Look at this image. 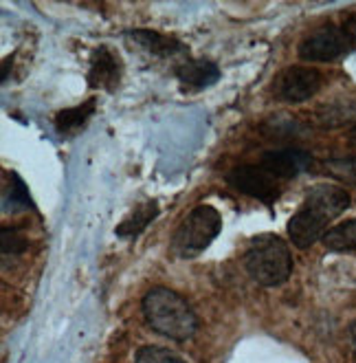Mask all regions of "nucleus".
Listing matches in <instances>:
<instances>
[{
  "label": "nucleus",
  "instance_id": "1",
  "mask_svg": "<svg viewBox=\"0 0 356 363\" xmlns=\"http://www.w3.org/2000/svg\"><path fill=\"white\" fill-rule=\"evenodd\" d=\"M350 207V194L332 183L312 185L306 191V201L299 211L288 223V236L292 245L299 249H308L317 240H323L328 225L339 218Z\"/></svg>",
  "mask_w": 356,
  "mask_h": 363
},
{
  "label": "nucleus",
  "instance_id": "2",
  "mask_svg": "<svg viewBox=\"0 0 356 363\" xmlns=\"http://www.w3.org/2000/svg\"><path fill=\"white\" fill-rule=\"evenodd\" d=\"M145 322L163 337L185 341L198 330V319L183 297L170 289L156 286L143 297Z\"/></svg>",
  "mask_w": 356,
  "mask_h": 363
},
{
  "label": "nucleus",
  "instance_id": "3",
  "mask_svg": "<svg viewBox=\"0 0 356 363\" xmlns=\"http://www.w3.org/2000/svg\"><path fill=\"white\" fill-rule=\"evenodd\" d=\"M244 267L258 284L277 286L288 280L292 271V255L277 236H260L248 247Z\"/></svg>",
  "mask_w": 356,
  "mask_h": 363
},
{
  "label": "nucleus",
  "instance_id": "4",
  "mask_svg": "<svg viewBox=\"0 0 356 363\" xmlns=\"http://www.w3.org/2000/svg\"><path fill=\"white\" fill-rule=\"evenodd\" d=\"M222 229V216L212 205H198L192 209L174 233L172 249L178 258H194L212 245Z\"/></svg>",
  "mask_w": 356,
  "mask_h": 363
},
{
  "label": "nucleus",
  "instance_id": "5",
  "mask_svg": "<svg viewBox=\"0 0 356 363\" xmlns=\"http://www.w3.org/2000/svg\"><path fill=\"white\" fill-rule=\"evenodd\" d=\"M356 45V33L348 27L326 25L304 38L299 45V57L306 62H332L345 55Z\"/></svg>",
  "mask_w": 356,
  "mask_h": 363
},
{
  "label": "nucleus",
  "instance_id": "6",
  "mask_svg": "<svg viewBox=\"0 0 356 363\" xmlns=\"http://www.w3.org/2000/svg\"><path fill=\"white\" fill-rule=\"evenodd\" d=\"M226 183L266 205H273L282 191V183L273 174H268L262 165H240L226 174Z\"/></svg>",
  "mask_w": 356,
  "mask_h": 363
},
{
  "label": "nucleus",
  "instance_id": "7",
  "mask_svg": "<svg viewBox=\"0 0 356 363\" xmlns=\"http://www.w3.org/2000/svg\"><path fill=\"white\" fill-rule=\"evenodd\" d=\"M323 77L317 69L308 67H288L282 71L273 84V91L280 99L290 104H302L315 97L321 89Z\"/></svg>",
  "mask_w": 356,
  "mask_h": 363
},
{
  "label": "nucleus",
  "instance_id": "8",
  "mask_svg": "<svg viewBox=\"0 0 356 363\" xmlns=\"http://www.w3.org/2000/svg\"><path fill=\"white\" fill-rule=\"evenodd\" d=\"M121 82V60L108 47H99L93 51L91 69H88V84L95 89L115 91Z\"/></svg>",
  "mask_w": 356,
  "mask_h": 363
},
{
  "label": "nucleus",
  "instance_id": "9",
  "mask_svg": "<svg viewBox=\"0 0 356 363\" xmlns=\"http://www.w3.org/2000/svg\"><path fill=\"white\" fill-rule=\"evenodd\" d=\"M260 165L266 169L268 174H273L280 183L295 179L297 174H302L304 169L310 167V155L302 152V150H275V152H266L260 161Z\"/></svg>",
  "mask_w": 356,
  "mask_h": 363
},
{
  "label": "nucleus",
  "instance_id": "10",
  "mask_svg": "<svg viewBox=\"0 0 356 363\" xmlns=\"http://www.w3.org/2000/svg\"><path fill=\"white\" fill-rule=\"evenodd\" d=\"M176 77L183 91L196 93V91L214 86L220 79V71L216 64L209 60H187L176 67Z\"/></svg>",
  "mask_w": 356,
  "mask_h": 363
},
{
  "label": "nucleus",
  "instance_id": "11",
  "mask_svg": "<svg viewBox=\"0 0 356 363\" xmlns=\"http://www.w3.org/2000/svg\"><path fill=\"white\" fill-rule=\"evenodd\" d=\"M128 40L132 45L141 47L145 53H150L154 57H172L185 51V45L178 42L176 38L170 35H163L156 31H145V29H137L128 33Z\"/></svg>",
  "mask_w": 356,
  "mask_h": 363
},
{
  "label": "nucleus",
  "instance_id": "12",
  "mask_svg": "<svg viewBox=\"0 0 356 363\" xmlns=\"http://www.w3.org/2000/svg\"><path fill=\"white\" fill-rule=\"evenodd\" d=\"M159 213V205L154 201H145L141 205H137L128 216H125L121 220V225L117 227V233L119 236H137V233H141L145 227H148Z\"/></svg>",
  "mask_w": 356,
  "mask_h": 363
},
{
  "label": "nucleus",
  "instance_id": "13",
  "mask_svg": "<svg viewBox=\"0 0 356 363\" xmlns=\"http://www.w3.org/2000/svg\"><path fill=\"white\" fill-rule=\"evenodd\" d=\"M323 245L330 251H354L356 249V218L339 227H332L323 236Z\"/></svg>",
  "mask_w": 356,
  "mask_h": 363
},
{
  "label": "nucleus",
  "instance_id": "14",
  "mask_svg": "<svg viewBox=\"0 0 356 363\" xmlns=\"http://www.w3.org/2000/svg\"><path fill=\"white\" fill-rule=\"evenodd\" d=\"M95 111V101H86V104H81V106H75V108H69V111H62L57 117H55V128L57 130L64 135V133H73L77 130L79 125L86 123V119L93 115Z\"/></svg>",
  "mask_w": 356,
  "mask_h": 363
},
{
  "label": "nucleus",
  "instance_id": "15",
  "mask_svg": "<svg viewBox=\"0 0 356 363\" xmlns=\"http://www.w3.org/2000/svg\"><path fill=\"white\" fill-rule=\"evenodd\" d=\"M323 169L328 172V177L356 187V157L328 159V161H323Z\"/></svg>",
  "mask_w": 356,
  "mask_h": 363
},
{
  "label": "nucleus",
  "instance_id": "16",
  "mask_svg": "<svg viewBox=\"0 0 356 363\" xmlns=\"http://www.w3.org/2000/svg\"><path fill=\"white\" fill-rule=\"evenodd\" d=\"M134 363H185L180 357L172 354L165 348H156V346H145L137 352Z\"/></svg>",
  "mask_w": 356,
  "mask_h": 363
},
{
  "label": "nucleus",
  "instance_id": "17",
  "mask_svg": "<svg viewBox=\"0 0 356 363\" xmlns=\"http://www.w3.org/2000/svg\"><path fill=\"white\" fill-rule=\"evenodd\" d=\"M350 341H352V354H354V363H356V322H352V326H350Z\"/></svg>",
  "mask_w": 356,
  "mask_h": 363
},
{
  "label": "nucleus",
  "instance_id": "18",
  "mask_svg": "<svg viewBox=\"0 0 356 363\" xmlns=\"http://www.w3.org/2000/svg\"><path fill=\"white\" fill-rule=\"evenodd\" d=\"M348 139H350V145H352V147H356V128H352L350 135H348Z\"/></svg>",
  "mask_w": 356,
  "mask_h": 363
}]
</instances>
